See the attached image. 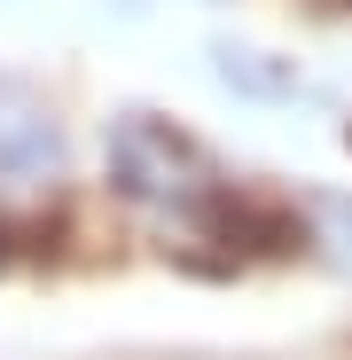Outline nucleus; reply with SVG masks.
Segmentation results:
<instances>
[{
    "label": "nucleus",
    "instance_id": "20e7f679",
    "mask_svg": "<svg viewBox=\"0 0 352 360\" xmlns=\"http://www.w3.org/2000/svg\"><path fill=\"white\" fill-rule=\"evenodd\" d=\"M298 235L321 243V259L352 282V188H313V196H298Z\"/></svg>",
    "mask_w": 352,
    "mask_h": 360
},
{
    "label": "nucleus",
    "instance_id": "f03ea898",
    "mask_svg": "<svg viewBox=\"0 0 352 360\" xmlns=\"http://www.w3.org/2000/svg\"><path fill=\"white\" fill-rule=\"evenodd\" d=\"M71 165V134L24 71H0V188H55Z\"/></svg>",
    "mask_w": 352,
    "mask_h": 360
},
{
    "label": "nucleus",
    "instance_id": "7ed1b4c3",
    "mask_svg": "<svg viewBox=\"0 0 352 360\" xmlns=\"http://www.w3.org/2000/svg\"><path fill=\"white\" fill-rule=\"evenodd\" d=\"M211 79L235 94V102H306L313 79L298 55H274V47H243V39H219L211 47Z\"/></svg>",
    "mask_w": 352,
    "mask_h": 360
},
{
    "label": "nucleus",
    "instance_id": "f257e3e1",
    "mask_svg": "<svg viewBox=\"0 0 352 360\" xmlns=\"http://www.w3.org/2000/svg\"><path fill=\"white\" fill-rule=\"evenodd\" d=\"M102 180H110V196L133 204L141 219L188 227V235H204L211 212H227V180L211 172L204 141L181 134V126L157 117V110H126V117L102 134Z\"/></svg>",
    "mask_w": 352,
    "mask_h": 360
}]
</instances>
